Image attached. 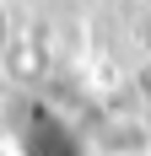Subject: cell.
Masks as SVG:
<instances>
[{
	"label": "cell",
	"mask_w": 151,
	"mask_h": 156,
	"mask_svg": "<svg viewBox=\"0 0 151 156\" xmlns=\"http://www.w3.org/2000/svg\"><path fill=\"white\" fill-rule=\"evenodd\" d=\"M27 156H76V140L60 119H32L27 129Z\"/></svg>",
	"instance_id": "1"
}]
</instances>
